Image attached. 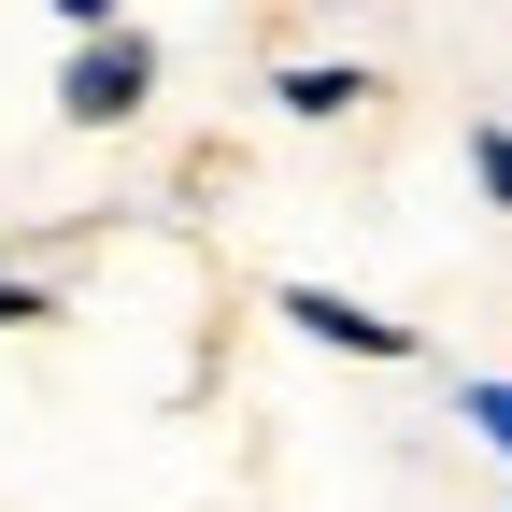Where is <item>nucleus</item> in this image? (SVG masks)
<instances>
[{
    "instance_id": "2",
    "label": "nucleus",
    "mask_w": 512,
    "mask_h": 512,
    "mask_svg": "<svg viewBox=\"0 0 512 512\" xmlns=\"http://www.w3.org/2000/svg\"><path fill=\"white\" fill-rule=\"evenodd\" d=\"M271 313H285L299 342H328V356H370V370H413V356H427L399 313H370V299H342V285H271Z\"/></svg>"
},
{
    "instance_id": "1",
    "label": "nucleus",
    "mask_w": 512,
    "mask_h": 512,
    "mask_svg": "<svg viewBox=\"0 0 512 512\" xmlns=\"http://www.w3.org/2000/svg\"><path fill=\"white\" fill-rule=\"evenodd\" d=\"M157 72H171V57H157V29H72V57H57V114H72V128H143V100H157Z\"/></svg>"
},
{
    "instance_id": "6",
    "label": "nucleus",
    "mask_w": 512,
    "mask_h": 512,
    "mask_svg": "<svg viewBox=\"0 0 512 512\" xmlns=\"http://www.w3.org/2000/svg\"><path fill=\"white\" fill-rule=\"evenodd\" d=\"M0 328H57V299H43L29 271H0Z\"/></svg>"
},
{
    "instance_id": "3",
    "label": "nucleus",
    "mask_w": 512,
    "mask_h": 512,
    "mask_svg": "<svg viewBox=\"0 0 512 512\" xmlns=\"http://www.w3.org/2000/svg\"><path fill=\"white\" fill-rule=\"evenodd\" d=\"M384 100V72H356V57H299V72H271V114H299V128H342V114H370Z\"/></svg>"
},
{
    "instance_id": "4",
    "label": "nucleus",
    "mask_w": 512,
    "mask_h": 512,
    "mask_svg": "<svg viewBox=\"0 0 512 512\" xmlns=\"http://www.w3.org/2000/svg\"><path fill=\"white\" fill-rule=\"evenodd\" d=\"M456 413H470V441H484V456L512 470V384H498V370H470V384H456Z\"/></svg>"
},
{
    "instance_id": "7",
    "label": "nucleus",
    "mask_w": 512,
    "mask_h": 512,
    "mask_svg": "<svg viewBox=\"0 0 512 512\" xmlns=\"http://www.w3.org/2000/svg\"><path fill=\"white\" fill-rule=\"evenodd\" d=\"M43 15H57V29H114L128 0H43Z\"/></svg>"
},
{
    "instance_id": "5",
    "label": "nucleus",
    "mask_w": 512,
    "mask_h": 512,
    "mask_svg": "<svg viewBox=\"0 0 512 512\" xmlns=\"http://www.w3.org/2000/svg\"><path fill=\"white\" fill-rule=\"evenodd\" d=\"M470 185L512 214V114H470Z\"/></svg>"
}]
</instances>
